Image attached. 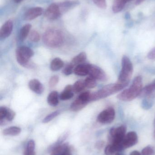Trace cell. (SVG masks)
Segmentation results:
<instances>
[{"instance_id":"cell-1","label":"cell","mask_w":155,"mask_h":155,"mask_svg":"<svg viewBox=\"0 0 155 155\" xmlns=\"http://www.w3.org/2000/svg\"><path fill=\"white\" fill-rule=\"evenodd\" d=\"M143 90V78L140 76L134 78L129 88L125 89L117 96L119 100L123 101H130L141 94Z\"/></svg>"},{"instance_id":"cell-2","label":"cell","mask_w":155,"mask_h":155,"mask_svg":"<svg viewBox=\"0 0 155 155\" xmlns=\"http://www.w3.org/2000/svg\"><path fill=\"white\" fill-rule=\"evenodd\" d=\"M126 86L118 82L106 85L96 92L91 93L90 101H96L107 97L121 91Z\"/></svg>"},{"instance_id":"cell-3","label":"cell","mask_w":155,"mask_h":155,"mask_svg":"<svg viewBox=\"0 0 155 155\" xmlns=\"http://www.w3.org/2000/svg\"><path fill=\"white\" fill-rule=\"evenodd\" d=\"M44 43L51 48H57L62 45L64 36L60 31L51 29L47 30L42 37Z\"/></svg>"},{"instance_id":"cell-4","label":"cell","mask_w":155,"mask_h":155,"mask_svg":"<svg viewBox=\"0 0 155 155\" xmlns=\"http://www.w3.org/2000/svg\"><path fill=\"white\" fill-rule=\"evenodd\" d=\"M133 65L128 57L123 56L122 60V69L118 78V83L127 85L132 77Z\"/></svg>"},{"instance_id":"cell-5","label":"cell","mask_w":155,"mask_h":155,"mask_svg":"<svg viewBox=\"0 0 155 155\" xmlns=\"http://www.w3.org/2000/svg\"><path fill=\"white\" fill-rule=\"evenodd\" d=\"M126 127L122 125L117 127H113L110 131V138L112 144L117 147L119 152H121V144L126 136Z\"/></svg>"},{"instance_id":"cell-6","label":"cell","mask_w":155,"mask_h":155,"mask_svg":"<svg viewBox=\"0 0 155 155\" xmlns=\"http://www.w3.org/2000/svg\"><path fill=\"white\" fill-rule=\"evenodd\" d=\"M15 53L17 62L24 67L27 66L30 58L34 55L33 51L26 46L18 47Z\"/></svg>"},{"instance_id":"cell-7","label":"cell","mask_w":155,"mask_h":155,"mask_svg":"<svg viewBox=\"0 0 155 155\" xmlns=\"http://www.w3.org/2000/svg\"><path fill=\"white\" fill-rule=\"evenodd\" d=\"M115 117V111L112 107H108L100 113L97 117V121L102 124L112 123Z\"/></svg>"},{"instance_id":"cell-8","label":"cell","mask_w":155,"mask_h":155,"mask_svg":"<svg viewBox=\"0 0 155 155\" xmlns=\"http://www.w3.org/2000/svg\"><path fill=\"white\" fill-rule=\"evenodd\" d=\"M138 142V137L136 133L133 131L129 132L126 135L123 140L121 143L123 151L136 144Z\"/></svg>"},{"instance_id":"cell-9","label":"cell","mask_w":155,"mask_h":155,"mask_svg":"<svg viewBox=\"0 0 155 155\" xmlns=\"http://www.w3.org/2000/svg\"><path fill=\"white\" fill-rule=\"evenodd\" d=\"M88 74L96 80L103 82L107 80V75L104 71L96 65L90 64Z\"/></svg>"},{"instance_id":"cell-10","label":"cell","mask_w":155,"mask_h":155,"mask_svg":"<svg viewBox=\"0 0 155 155\" xmlns=\"http://www.w3.org/2000/svg\"><path fill=\"white\" fill-rule=\"evenodd\" d=\"M62 15L58 4L52 3L50 5L44 12L45 17L51 21L56 20Z\"/></svg>"},{"instance_id":"cell-11","label":"cell","mask_w":155,"mask_h":155,"mask_svg":"<svg viewBox=\"0 0 155 155\" xmlns=\"http://www.w3.org/2000/svg\"><path fill=\"white\" fill-rule=\"evenodd\" d=\"M43 12V10L41 7H32L25 12L24 15V19L25 21H32L42 15Z\"/></svg>"},{"instance_id":"cell-12","label":"cell","mask_w":155,"mask_h":155,"mask_svg":"<svg viewBox=\"0 0 155 155\" xmlns=\"http://www.w3.org/2000/svg\"><path fill=\"white\" fill-rule=\"evenodd\" d=\"M13 23L12 20L6 21L1 27L0 30V38L1 39H5L9 37L13 31Z\"/></svg>"},{"instance_id":"cell-13","label":"cell","mask_w":155,"mask_h":155,"mask_svg":"<svg viewBox=\"0 0 155 155\" xmlns=\"http://www.w3.org/2000/svg\"><path fill=\"white\" fill-rule=\"evenodd\" d=\"M77 1H66L58 4L61 14L65 13L79 4Z\"/></svg>"},{"instance_id":"cell-14","label":"cell","mask_w":155,"mask_h":155,"mask_svg":"<svg viewBox=\"0 0 155 155\" xmlns=\"http://www.w3.org/2000/svg\"><path fill=\"white\" fill-rule=\"evenodd\" d=\"M28 85L30 89L36 94H41L43 92V86L37 79H32L29 81Z\"/></svg>"},{"instance_id":"cell-15","label":"cell","mask_w":155,"mask_h":155,"mask_svg":"<svg viewBox=\"0 0 155 155\" xmlns=\"http://www.w3.org/2000/svg\"><path fill=\"white\" fill-rule=\"evenodd\" d=\"M89 65L86 64H79L75 67L74 73L78 76H86L89 74Z\"/></svg>"},{"instance_id":"cell-16","label":"cell","mask_w":155,"mask_h":155,"mask_svg":"<svg viewBox=\"0 0 155 155\" xmlns=\"http://www.w3.org/2000/svg\"><path fill=\"white\" fill-rule=\"evenodd\" d=\"M73 86L68 85L65 87L63 91L59 96L60 99L62 100H67L71 99L73 97Z\"/></svg>"},{"instance_id":"cell-17","label":"cell","mask_w":155,"mask_h":155,"mask_svg":"<svg viewBox=\"0 0 155 155\" xmlns=\"http://www.w3.org/2000/svg\"><path fill=\"white\" fill-rule=\"evenodd\" d=\"M88 103L82 100L79 97L76 99L71 104L70 108L72 111L76 112L82 110L83 108L85 107Z\"/></svg>"},{"instance_id":"cell-18","label":"cell","mask_w":155,"mask_h":155,"mask_svg":"<svg viewBox=\"0 0 155 155\" xmlns=\"http://www.w3.org/2000/svg\"><path fill=\"white\" fill-rule=\"evenodd\" d=\"M128 2V0H114L112 7L113 12L117 13L121 12L124 8L126 3Z\"/></svg>"},{"instance_id":"cell-19","label":"cell","mask_w":155,"mask_h":155,"mask_svg":"<svg viewBox=\"0 0 155 155\" xmlns=\"http://www.w3.org/2000/svg\"><path fill=\"white\" fill-rule=\"evenodd\" d=\"M47 103L53 107H55L59 103V94L57 91H54L50 93L47 97Z\"/></svg>"},{"instance_id":"cell-20","label":"cell","mask_w":155,"mask_h":155,"mask_svg":"<svg viewBox=\"0 0 155 155\" xmlns=\"http://www.w3.org/2000/svg\"><path fill=\"white\" fill-rule=\"evenodd\" d=\"M32 28V25L30 24H26L22 26L19 33V39L21 41H23L26 39L28 35L30 34Z\"/></svg>"},{"instance_id":"cell-21","label":"cell","mask_w":155,"mask_h":155,"mask_svg":"<svg viewBox=\"0 0 155 155\" xmlns=\"http://www.w3.org/2000/svg\"><path fill=\"white\" fill-rule=\"evenodd\" d=\"M64 65V63L59 58L54 59L51 62L50 64V68L52 71H59L61 70Z\"/></svg>"},{"instance_id":"cell-22","label":"cell","mask_w":155,"mask_h":155,"mask_svg":"<svg viewBox=\"0 0 155 155\" xmlns=\"http://www.w3.org/2000/svg\"><path fill=\"white\" fill-rule=\"evenodd\" d=\"M21 128L13 126L5 129L3 131V134L5 136H17L21 133Z\"/></svg>"},{"instance_id":"cell-23","label":"cell","mask_w":155,"mask_h":155,"mask_svg":"<svg viewBox=\"0 0 155 155\" xmlns=\"http://www.w3.org/2000/svg\"><path fill=\"white\" fill-rule=\"evenodd\" d=\"M69 147L67 143L55 147L52 149L51 155H62Z\"/></svg>"},{"instance_id":"cell-24","label":"cell","mask_w":155,"mask_h":155,"mask_svg":"<svg viewBox=\"0 0 155 155\" xmlns=\"http://www.w3.org/2000/svg\"><path fill=\"white\" fill-rule=\"evenodd\" d=\"M86 59V54L85 52H82L76 56L72 60L71 63L74 66H77L84 62Z\"/></svg>"},{"instance_id":"cell-25","label":"cell","mask_w":155,"mask_h":155,"mask_svg":"<svg viewBox=\"0 0 155 155\" xmlns=\"http://www.w3.org/2000/svg\"><path fill=\"white\" fill-rule=\"evenodd\" d=\"M35 143L33 140H31L28 142L26 149L24 152V155H35Z\"/></svg>"},{"instance_id":"cell-26","label":"cell","mask_w":155,"mask_h":155,"mask_svg":"<svg viewBox=\"0 0 155 155\" xmlns=\"http://www.w3.org/2000/svg\"><path fill=\"white\" fill-rule=\"evenodd\" d=\"M86 86L84 81L79 80L76 81L73 85V90L76 93H78L83 91L85 88Z\"/></svg>"},{"instance_id":"cell-27","label":"cell","mask_w":155,"mask_h":155,"mask_svg":"<svg viewBox=\"0 0 155 155\" xmlns=\"http://www.w3.org/2000/svg\"><path fill=\"white\" fill-rule=\"evenodd\" d=\"M155 90V80L151 84L147 85L144 88H143L141 94L143 95H147L150 94Z\"/></svg>"},{"instance_id":"cell-28","label":"cell","mask_w":155,"mask_h":155,"mask_svg":"<svg viewBox=\"0 0 155 155\" xmlns=\"http://www.w3.org/2000/svg\"><path fill=\"white\" fill-rule=\"evenodd\" d=\"M86 87L88 88H93L96 86V79L94 78L89 76L84 80Z\"/></svg>"},{"instance_id":"cell-29","label":"cell","mask_w":155,"mask_h":155,"mask_svg":"<svg viewBox=\"0 0 155 155\" xmlns=\"http://www.w3.org/2000/svg\"><path fill=\"white\" fill-rule=\"evenodd\" d=\"M117 152L118 151L116 147L113 144L108 145L105 149V153L106 155H113Z\"/></svg>"},{"instance_id":"cell-30","label":"cell","mask_w":155,"mask_h":155,"mask_svg":"<svg viewBox=\"0 0 155 155\" xmlns=\"http://www.w3.org/2000/svg\"><path fill=\"white\" fill-rule=\"evenodd\" d=\"M60 112L59 111H55V112L51 113L50 114L48 115L45 117L44 119L43 120V123L46 124V123H49L50 121H52L53 119L57 117L60 114Z\"/></svg>"},{"instance_id":"cell-31","label":"cell","mask_w":155,"mask_h":155,"mask_svg":"<svg viewBox=\"0 0 155 155\" xmlns=\"http://www.w3.org/2000/svg\"><path fill=\"white\" fill-rule=\"evenodd\" d=\"M29 39L32 41L36 42L39 41L40 39V35L37 31H32L29 34Z\"/></svg>"},{"instance_id":"cell-32","label":"cell","mask_w":155,"mask_h":155,"mask_svg":"<svg viewBox=\"0 0 155 155\" xmlns=\"http://www.w3.org/2000/svg\"><path fill=\"white\" fill-rule=\"evenodd\" d=\"M75 66L72 64H68L66 66L65 68L63 70V73L66 75H69L74 72Z\"/></svg>"},{"instance_id":"cell-33","label":"cell","mask_w":155,"mask_h":155,"mask_svg":"<svg viewBox=\"0 0 155 155\" xmlns=\"http://www.w3.org/2000/svg\"><path fill=\"white\" fill-rule=\"evenodd\" d=\"M15 113L10 108H6L5 119L8 121H12L15 117Z\"/></svg>"},{"instance_id":"cell-34","label":"cell","mask_w":155,"mask_h":155,"mask_svg":"<svg viewBox=\"0 0 155 155\" xmlns=\"http://www.w3.org/2000/svg\"><path fill=\"white\" fill-rule=\"evenodd\" d=\"M91 93L88 91H86V92H83L82 94H80L79 96L78 97L79 98L89 103L90 102V97H91Z\"/></svg>"},{"instance_id":"cell-35","label":"cell","mask_w":155,"mask_h":155,"mask_svg":"<svg viewBox=\"0 0 155 155\" xmlns=\"http://www.w3.org/2000/svg\"><path fill=\"white\" fill-rule=\"evenodd\" d=\"M95 4L101 9H105L106 7V0H93Z\"/></svg>"},{"instance_id":"cell-36","label":"cell","mask_w":155,"mask_h":155,"mask_svg":"<svg viewBox=\"0 0 155 155\" xmlns=\"http://www.w3.org/2000/svg\"><path fill=\"white\" fill-rule=\"evenodd\" d=\"M59 82V77L57 75H54L50 78L49 82V85L50 87H53Z\"/></svg>"},{"instance_id":"cell-37","label":"cell","mask_w":155,"mask_h":155,"mask_svg":"<svg viewBox=\"0 0 155 155\" xmlns=\"http://www.w3.org/2000/svg\"><path fill=\"white\" fill-rule=\"evenodd\" d=\"M154 151L151 147L147 146L142 151V155H153Z\"/></svg>"},{"instance_id":"cell-38","label":"cell","mask_w":155,"mask_h":155,"mask_svg":"<svg viewBox=\"0 0 155 155\" xmlns=\"http://www.w3.org/2000/svg\"><path fill=\"white\" fill-rule=\"evenodd\" d=\"M6 108L7 107H0V121H3L5 118Z\"/></svg>"},{"instance_id":"cell-39","label":"cell","mask_w":155,"mask_h":155,"mask_svg":"<svg viewBox=\"0 0 155 155\" xmlns=\"http://www.w3.org/2000/svg\"><path fill=\"white\" fill-rule=\"evenodd\" d=\"M147 57L150 60H154L155 59V47L152 49L149 53L148 54Z\"/></svg>"},{"instance_id":"cell-40","label":"cell","mask_w":155,"mask_h":155,"mask_svg":"<svg viewBox=\"0 0 155 155\" xmlns=\"http://www.w3.org/2000/svg\"><path fill=\"white\" fill-rule=\"evenodd\" d=\"M104 144V142L103 141H99L96 144V147L97 149H101L103 148Z\"/></svg>"},{"instance_id":"cell-41","label":"cell","mask_w":155,"mask_h":155,"mask_svg":"<svg viewBox=\"0 0 155 155\" xmlns=\"http://www.w3.org/2000/svg\"><path fill=\"white\" fill-rule=\"evenodd\" d=\"M62 155H72L71 152V149L70 147H68L64 152L63 153Z\"/></svg>"},{"instance_id":"cell-42","label":"cell","mask_w":155,"mask_h":155,"mask_svg":"<svg viewBox=\"0 0 155 155\" xmlns=\"http://www.w3.org/2000/svg\"><path fill=\"white\" fill-rule=\"evenodd\" d=\"M130 155H142V154L140 153L138 151H134L132 152Z\"/></svg>"},{"instance_id":"cell-43","label":"cell","mask_w":155,"mask_h":155,"mask_svg":"<svg viewBox=\"0 0 155 155\" xmlns=\"http://www.w3.org/2000/svg\"><path fill=\"white\" fill-rule=\"evenodd\" d=\"M115 155H125L123 153H122L121 152H117Z\"/></svg>"},{"instance_id":"cell-44","label":"cell","mask_w":155,"mask_h":155,"mask_svg":"<svg viewBox=\"0 0 155 155\" xmlns=\"http://www.w3.org/2000/svg\"><path fill=\"white\" fill-rule=\"evenodd\" d=\"M23 0H14V2H15V3H18L21 2H22Z\"/></svg>"},{"instance_id":"cell-45","label":"cell","mask_w":155,"mask_h":155,"mask_svg":"<svg viewBox=\"0 0 155 155\" xmlns=\"http://www.w3.org/2000/svg\"></svg>"}]
</instances>
